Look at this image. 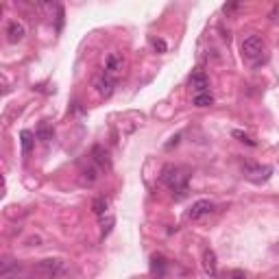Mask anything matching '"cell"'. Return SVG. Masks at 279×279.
Wrapping results in <instances>:
<instances>
[{
	"instance_id": "6da1fadb",
	"label": "cell",
	"mask_w": 279,
	"mask_h": 279,
	"mask_svg": "<svg viewBox=\"0 0 279 279\" xmlns=\"http://www.w3.org/2000/svg\"><path fill=\"white\" fill-rule=\"evenodd\" d=\"M161 181L172 190V194H177V199L186 196L187 192V172L179 166H164L161 170Z\"/></svg>"
},
{
	"instance_id": "7a4b0ae2",
	"label": "cell",
	"mask_w": 279,
	"mask_h": 279,
	"mask_svg": "<svg viewBox=\"0 0 279 279\" xmlns=\"http://www.w3.org/2000/svg\"><path fill=\"white\" fill-rule=\"evenodd\" d=\"M33 271L37 273V275L46 277V279H57V277L65 275L68 266H65L63 260H57V257H48V260H42V262L35 264Z\"/></svg>"
},
{
	"instance_id": "3957f363",
	"label": "cell",
	"mask_w": 279,
	"mask_h": 279,
	"mask_svg": "<svg viewBox=\"0 0 279 279\" xmlns=\"http://www.w3.org/2000/svg\"><path fill=\"white\" fill-rule=\"evenodd\" d=\"M242 57H247V59H257V57H262V53H264V39L260 37V35H248V37L242 39Z\"/></svg>"
},
{
	"instance_id": "277c9868",
	"label": "cell",
	"mask_w": 279,
	"mask_h": 279,
	"mask_svg": "<svg viewBox=\"0 0 279 279\" xmlns=\"http://www.w3.org/2000/svg\"><path fill=\"white\" fill-rule=\"evenodd\" d=\"M116 85H118V81H116L114 74L100 72L98 77L94 79V92L98 94L100 98H109V96L116 92Z\"/></svg>"
},
{
	"instance_id": "5b68a950",
	"label": "cell",
	"mask_w": 279,
	"mask_h": 279,
	"mask_svg": "<svg viewBox=\"0 0 279 279\" xmlns=\"http://www.w3.org/2000/svg\"><path fill=\"white\" fill-rule=\"evenodd\" d=\"M242 172H245L247 179H251L253 184H264V181L271 179L273 175V168L271 166H260V164H247L242 166Z\"/></svg>"
},
{
	"instance_id": "8992f818",
	"label": "cell",
	"mask_w": 279,
	"mask_h": 279,
	"mask_svg": "<svg viewBox=\"0 0 279 279\" xmlns=\"http://www.w3.org/2000/svg\"><path fill=\"white\" fill-rule=\"evenodd\" d=\"M212 212H214V203L207 201V199H201V201L192 203V207L187 210V218H190V220H199V218L212 214Z\"/></svg>"
},
{
	"instance_id": "52a82bcc",
	"label": "cell",
	"mask_w": 279,
	"mask_h": 279,
	"mask_svg": "<svg viewBox=\"0 0 279 279\" xmlns=\"http://www.w3.org/2000/svg\"><path fill=\"white\" fill-rule=\"evenodd\" d=\"M7 39L11 44H18V42H22L24 37H27V27H24V22H20V20H9V24H7Z\"/></svg>"
},
{
	"instance_id": "ba28073f",
	"label": "cell",
	"mask_w": 279,
	"mask_h": 279,
	"mask_svg": "<svg viewBox=\"0 0 279 279\" xmlns=\"http://www.w3.org/2000/svg\"><path fill=\"white\" fill-rule=\"evenodd\" d=\"M203 268L210 277H218V260H216V253L212 248H205L203 251Z\"/></svg>"
},
{
	"instance_id": "9c48e42d",
	"label": "cell",
	"mask_w": 279,
	"mask_h": 279,
	"mask_svg": "<svg viewBox=\"0 0 279 279\" xmlns=\"http://www.w3.org/2000/svg\"><path fill=\"white\" fill-rule=\"evenodd\" d=\"M166 271H168V260L164 255H153L151 257V275L157 279H164Z\"/></svg>"
},
{
	"instance_id": "30bf717a",
	"label": "cell",
	"mask_w": 279,
	"mask_h": 279,
	"mask_svg": "<svg viewBox=\"0 0 279 279\" xmlns=\"http://www.w3.org/2000/svg\"><path fill=\"white\" fill-rule=\"evenodd\" d=\"M22 275V264L11 262V260H4L2 266H0V277L2 279H18Z\"/></svg>"
},
{
	"instance_id": "8fae6325",
	"label": "cell",
	"mask_w": 279,
	"mask_h": 279,
	"mask_svg": "<svg viewBox=\"0 0 279 279\" xmlns=\"http://www.w3.org/2000/svg\"><path fill=\"white\" fill-rule=\"evenodd\" d=\"M190 85L194 88V92H196V94L207 92V85H210V81H207V74L203 72L201 68H196L194 72H192V77H190Z\"/></svg>"
},
{
	"instance_id": "7c38bea8",
	"label": "cell",
	"mask_w": 279,
	"mask_h": 279,
	"mask_svg": "<svg viewBox=\"0 0 279 279\" xmlns=\"http://www.w3.org/2000/svg\"><path fill=\"white\" fill-rule=\"evenodd\" d=\"M123 65H124V59L120 53H109L105 57V72L107 74H116L118 70H123Z\"/></svg>"
},
{
	"instance_id": "4fadbf2b",
	"label": "cell",
	"mask_w": 279,
	"mask_h": 279,
	"mask_svg": "<svg viewBox=\"0 0 279 279\" xmlns=\"http://www.w3.org/2000/svg\"><path fill=\"white\" fill-rule=\"evenodd\" d=\"M92 155H94V161L100 166V168H105V170H109V168H111L109 153L103 149V146H94V149H92Z\"/></svg>"
},
{
	"instance_id": "5bb4252c",
	"label": "cell",
	"mask_w": 279,
	"mask_h": 279,
	"mask_svg": "<svg viewBox=\"0 0 279 279\" xmlns=\"http://www.w3.org/2000/svg\"><path fill=\"white\" fill-rule=\"evenodd\" d=\"M81 181H83L85 186H94L96 181H98V168H96V166H85V168L81 170Z\"/></svg>"
},
{
	"instance_id": "9a60e30c",
	"label": "cell",
	"mask_w": 279,
	"mask_h": 279,
	"mask_svg": "<svg viewBox=\"0 0 279 279\" xmlns=\"http://www.w3.org/2000/svg\"><path fill=\"white\" fill-rule=\"evenodd\" d=\"M33 138H35V135H33L29 129H24L22 133H20V140H22V153H24V155H31V151H33V142H35Z\"/></svg>"
},
{
	"instance_id": "2e32d148",
	"label": "cell",
	"mask_w": 279,
	"mask_h": 279,
	"mask_svg": "<svg viewBox=\"0 0 279 279\" xmlns=\"http://www.w3.org/2000/svg\"><path fill=\"white\" fill-rule=\"evenodd\" d=\"M53 135H55V133H53V129H50L46 123H42V124L37 126V131H35V138H37L39 142H44V144L53 140Z\"/></svg>"
},
{
	"instance_id": "e0dca14e",
	"label": "cell",
	"mask_w": 279,
	"mask_h": 279,
	"mask_svg": "<svg viewBox=\"0 0 279 279\" xmlns=\"http://www.w3.org/2000/svg\"><path fill=\"white\" fill-rule=\"evenodd\" d=\"M114 225H116V218L111 216V214L100 218V238H107L109 233H111V229H114Z\"/></svg>"
},
{
	"instance_id": "ac0fdd59",
	"label": "cell",
	"mask_w": 279,
	"mask_h": 279,
	"mask_svg": "<svg viewBox=\"0 0 279 279\" xmlns=\"http://www.w3.org/2000/svg\"><path fill=\"white\" fill-rule=\"evenodd\" d=\"M192 103H194L196 107H210V105H214V96H212L210 92L194 94V98H192Z\"/></svg>"
},
{
	"instance_id": "d6986e66",
	"label": "cell",
	"mask_w": 279,
	"mask_h": 279,
	"mask_svg": "<svg viewBox=\"0 0 279 279\" xmlns=\"http://www.w3.org/2000/svg\"><path fill=\"white\" fill-rule=\"evenodd\" d=\"M107 207H109V199H105V196H98V199H94V203H92L94 214H96V216H100V218L105 216Z\"/></svg>"
},
{
	"instance_id": "ffe728a7",
	"label": "cell",
	"mask_w": 279,
	"mask_h": 279,
	"mask_svg": "<svg viewBox=\"0 0 279 279\" xmlns=\"http://www.w3.org/2000/svg\"><path fill=\"white\" fill-rule=\"evenodd\" d=\"M151 46H153L155 53H159V55L168 53V44H166V39H161V37H151Z\"/></svg>"
},
{
	"instance_id": "44dd1931",
	"label": "cell",
	"mask_w": 279,
	"mask_h": 279,
	"mask_svg": "<svg viewBox=\"0 0 279 279\" xmlns=\"http://www.w3.org/2000/svg\"><path fill=\"white\" fill-rule=\"evenodd\" d=\"M231 135H233V138H238L240 142H245V144H248V146H255V140H251L247 133H242V131H233Z\"/></svg>"
},
{
	"instance_id": "7402d4cb",
	"label": "cell",
	"mask_w": 279,
	"mask_h": 279,
	"mask_svg": "<svg viewBox=\"0 0 279 279\" xmlns=\"http://www.w3.org/2000/svg\"><path fill=\"white\" fill-rule=\"evenodd\" d=\"M268 20H271L273 24H279V4H275V7L271 9V13H268Z\"/></svg>"
},
{
	"instance_id": "603a6c76",
	"label": "cell",
	"mask_w": 279,
	"mask_h": 279,
	"mask_svg": "<svg viewBox=\"0 0 279 279\" xmlns=\"http://www.w3.org/2000/svg\"><path fill=\"white\" fill-rule=\"evenodd\" d=\"M62 27H63V7L59 4L57 7V31H62Z\"/></svg>"
},
{
	"instance_id": "cb8c5ba5",
	"label": "cell",
	"mask_w": 279,
	"mask_h": 279,
	"mask_svg": "<svg viewBox=\"0 0 279 279\" xmlns=\"http://www.w3.org/2000/svg\"><path fill=\"white\" fill-rule=\"evenodd\" d=\"M225 279H247V275L242 271H231V273H227Z\"/></svg>"
},
{
	"instance_id": "d4e9b609",
	"label": "cell",
	"mask_w": 279,
	"mask_h": 279,
	"mask_svg": "<svg viewBox=\"0 0 279 279\" xmlns=\"http://www.w3.org/2000/svg\"><path fill=\"white\" fill-rule=\"evenodd\" d=\"M236 9H240V4H238V2H231V4H225V7H222V11H225V13H231V11H236Z\"/></svg>"
},
{
	"instance_id": "484cf974",
	"label": "cell",
	"mask_w": 279,
	"mask_h": 279,
	"mask_svg": "<svg viewBox=\"0 0 279 279\" xmlns=\"http://www.w3.org/2000/svg\"><path fill=\"white\" fill-rule=\"evenodd\" d=\"M39 242H42V238H39V236H35V238H29V240H27V247H37Z\"/></svg>"
},
{
	"instance_id": "4316f807",
	"label": "cell",
	"mask_w": 279,
	"mask_h": 279,
	"mask_svg": "<svg viewBox=\"0 0 279 279\" xmlns=\"http://www.w3.org/2000/svg\"><path fill=\"white\" fill-rule=\"evenodd\" d=\"M179 140H181V133H177L175 138H172V142H168V149H172V146H175V144H177V142H179Z\"/></svg>"
}]
</instances>
